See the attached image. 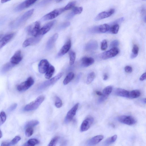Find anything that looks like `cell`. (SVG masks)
Masks as SVG:
<instances>
[{
    "label": "cell",
    "mask_w": 146,
    "mask_h": 146,
    "mask_svg": "<svg viewBox=\"0 0 146 146\" xmlns=\"http://www.w3.org/2000/svg\"><path fill=\"white\" fill-rule=\"evenodd\" d=\"M34 10L33 9L29 10L22 16L13 21L11 24L12 28H16L19 26L27 20L33 14Z\"/></svg>",
    "instance_id": "6da1fadb"
},
{
    "label": "cell",
    "mask_w": 146,
    "mask_h": 146,
    "mask_svg": "<svg viewBox=\"0 0 146 146\" xmlns=\"http://www.w3.org/2000/svg\"><path fill=\"white\" fill-rule=\"evenodd\" d=\"M45 97L42 95L38 96L35 100L27 105L24 108L25 111H30L36 109L43 102Z\"/></svg>",
    "instance_id": "7a4b0ae2"
},
{
    "label": "cell",
    "mask_w": 146,
    "mask_h": 146,
    "mask_svg": "<svg viewBox=\"0 0 146 146\" xmlns=\"http://www.w3.org/2000/svg\"><path fill=\"white\" fill-rule=\"evenodd\" d=\"M40 23L36 21L29 25L27 28V31L29 35L33 36H36L39 35L40 30Z\"/></svg>",
    "instance_id": "3957f363"
},
{
    "label": "cell",
    "mask_w": 146,
    "mask_h": 146,
    "mask_svg": "<svg viewBox=\"0 0 146 146\" xmlns=\"http://www.w3.org/2000/svg\"><path fill=\"white\" fill-rule=\"evenodd\" d=\"M62 75V73H58L54 77L43 83L38 87V89L39 90H42L53 84L58 80Z\"/></svg>",
    "instance_id": "277c9868"
},
{
    "label": "cell",
    "mask_w": 146,
    "mask_h": 146,
    "mask_svg": "<svg viewBox=\"0 0 146 146\" xmlns=\"http://www.w3.org/2000/svg\"><path fill=\"white\" fill-rule=\"evenodd\" d=\"M34 83L33 79L32 77H30L26 81L18 85L17 86V89L19 91L26 90L32 86Z\"/></svg>",
    "instance_id": "5b68a950"
},
{
    "label": "cell",
    "mask_w": 146,
    "mask_h": 146,
    "mask_svg": "<svg viewBox=\"0 0 146 146\" xmlns=\"http://www.w3.org/2000/svg\"><path fill=\"white\" fill-rule=\"evenodd\" d=\"M64 11L63 7L56 9L44 16L42 19L44 21L52 19L59 15Z\"/></svg>",
    "instance_id": "8992f818"
},
{
    "label": "cell",
    "mask_w": 146,
    "mask_h": 146,
    "mask_svg": "<svg viewBox=\"0 0 146 146\" xmlns=\"http://www.w3.org/2000/svg\"><path fill=\"white\" fill-rule=\"evenodd\" d=\"M119 52V50L116 47L111 48L110 50L102 53L101 58L103 60H107L115 56Z\"/></svg>",
    "instance_id": "52a82bcc"
},
{
    "label": "cell",
    "mask_w": 146,
    "mask_h": 146,
    "mask_svg": "<svg viewBox=\"0 0 146 146\" xmlns=\"http://www.w3.org/2000/svg\"><path fill=\"white\" fill-rule=\"evenodd\" d=\"M117 119L119 122L129 125H133L136 123L135 119L129 115H121L118 117Z\"/></svg>",
    "instance_id": "ba28073f"
},
{
    "label": "cell",
    "mask_w": 146,
    "mask_h": 146,
    "mask_svg": "<svg viewBox=\"0 0 146 146\" xmlns=\"http://www.w3.org/2000/svg\"><path fill=\"white\" fill-rule=\"evenodd\" d=\"M42 37V35H38L36 36L28 38L23 42V47H26L30 45H35L40 41Z\"/></svg>",
    "instance_id": "9c48e42d"
},
{
    "label": "cell",
    "mask_w": 146,
    "mask_h": 146,
    "mask_svg": "<svg viewBox=\"0 0 146 146\" xmlns=\"http://www.w3.org/2000/svg\"><path fill=\"white\" fill-rule=\"evenodd\" d=\"M79 104L78 103L76 104L68 112L64 120L65 122L66 123L69 122L72 120L74 116L76 115Z\"/></svg>",
    "instance_id": "30bf717a"
},
{
    "label": "cell",
    "mask_w": 146,
    "mask_h": 146,
    "mask_svg": "<svg viewBox=\"0 0 146 146\" xmlns=\"http://www.w3.org/2000/svg\"><path fill=\"white\" fill-rule=\"evenodd\" d=\"M93 118L91 117H89L86 118L82 123L80 131L81 132L86 131L88 130L91 127L94 122Z\"/></svg>",
    "instance_id": "8fae6325"
},
{
    "label": "cell",
    "mask_w": 146,
    "mask_h": 146,
    "mask_svg": "<svg viewBox=\"0 0 146 146\" xmlns=\"http://www.w3.org/2000/svg\"><path fill=\"white\" fill-rule=\"evenodd\" d=\"M37 0H26L17 5L15 9L16 12H19L28 8L35 3Z\"/></svg>",
    "instance_id": "7c38bea8"
},
{
    "label": "cell",
    "mask_w": 146,
    "mask_h": 146,
    "mask_svg": "<svg viewBox=\"0 0 146 146\" xmlns=\"http://www.w3.org/2000/svg\"><path fill=\"white\" fill-rule=\"evenodd\" d=\"M110 26L106 24H104L100 26L94 27L90 29L91 32L93 33H106L109 30Z\"/></svg>",
    "instance_id": "4fadbf2b"
},
{
    "label": "cell",
    "mask_w": 146,
    "mask_h": 146,
    "mask_svg": "<svg viewBox=\"0 0 146 146\" xmlns=\"http://www.w3.org/2000/svg\"><path fill=\"white\" fill-rule=\"evenodd\" d=\"M115 12V9H111L107 11L102 12L99 13L95 18L96 21H99L102 19L108 17L112 14Z\"/></svg>",
    "instance_id": "5bb4252c"
},
{
    "label": "cell",
    "mask_w": 146,
    "mask_h": 146,
    "mask_svg": "<svg viewBox=\"0 0 146 146\" xmlns=\"http://www.w3.org/2000/svg\"><path fill=\"white\" fill-rule=\"evenodd\" d=\"M71 41L68 40L62 47L57 55V57H60L67 53L71 48Z\"/></svg>",
    "instance_id": "9a60e30c"
},
{
    "label": "cell",
    "mask_w": 146,
    "mask_h": 146,
    "mask_svg": "<svg viewBox=\"0 0 146 146\" xmlns=\"http://www.w3.org/2000/svg\"><path fill=\"white\" fill-rule=\"evenodd\" d=\"M49 66V63L47 60L46 59L41 60L38 65V69L39 72L41 74L45 73Z\"/></svg>",
    "instance_id": "2e32d148"
},
{
    "label": "cell",
    "mask_w": 146,
    "mask_h": 146,
    "mask_svg": "<svg viewBox=\"0 0 146 146\" xmlns=\"http://www.w3.org/2000/svg\"><path fill=\"white\" fill-rule=\"evenodd\" d=\"M22 56L21 51L20 50L16 51L10 59V62L16 65L18 64L21 61Z\"/></svg>",
    "instance_id": "e0dca14e"
},
{
    "label": "cell",
    "mask_w": 146,
    "mask_h": 146,
    "mask_svg": "<svg viewBox=\"0 0 146 146\" xmlns=\"http://www.w3.org/2000/svg\"><path fill=\"white\" fill-rule=\"evenodd\" d=\"M56 22L55 20L51 21L44 25L40 29L39 35H43L47 33Z\"/></svg>",
    "instance_id": "ac0fdd59"
},
{
    "label": "cell",
    "mask_w": 146,
    "mask_h": 146,
    "mask_svg": "<svg viewBox=\"0 0 146 146\" xmlns=\"http://www.w3.org/2000/svg\"><path fill=\"white\" fill-rule=\"evenodd\" d=\"M14 33H11L3 36L0 40V49L9 42L14 36Z\"/></svg>",
    "instance_id": "d6986e66"
},
{
    "label": "cell",
    "mask_w": 146,
    "mask_h": 146,
    "mask_svg": "<svg viewBox=\"0 0 146 146\" xmlns=\"http://www.w3.org/2000/svg\"><path fill=\"white\" fill-rule=\"evenodd\" d=\"M104 138V137L102 135H98L88 140L87 142L88 145L93 146L96 145L100 142Z\"/></svg>",
    "instance_id": "ffe728a7"
},
{
    "label": "cell",
    "mask_w": 146,
    "mask_h": 146,
    "mask_svg": "<svg viewBox=\"0 0 146 146\" xmlns=\"http://www.w3.org/2000/svg\"><path fill=\"white\" fill-rule=\"evenodd\" d=\"M94 62V60L93 58L84 57L81 60V66L82 67H87L92 64Z\"/></svg>",
    "instance_id": "44dd1931"
},
{
    "label": "cell",
    "mask_w": 146,
    "mask_h": 146,
    "mask_svg": "<svg viewBox=\"0 0 146 146\" xmlns=\"http://www.w3.org/2000/svg\"><path fill=\"white\" fill-rule=\"evenodd\" d=\"M58 37V34L56 33L50 38L47 42L46 45V48L47 50H50L53 47Z\"/></svg>",
    "instance_id": "7402d4cb"
},
{
    "label": "cell",
    "mask_w": 146,
    "mask_h": 146,
    "mask_svg": "<svg viewBox=\"0 0 146 146\" xmlns=\"http://www.w3.org/2000/svg\"><path fill=\"white\" fill-rule=\"evenodd\" d=\"M129 93V91L121 88L116 89L114 92L115 94L117 96L128 98Z\"/></svg>",
    "instance_id": "603a6c76"
},
{
    "label": "cell",
    "mask_w": 146,
    "mask_h": 146,
    "mask_svg": "<svg viewBox=\"0 0 146 146\" xmlns=\"http://www.w3.org/2000/svg\"><path fill=\"white\" fill-rule=\"evenodd\" d=\"M82 11L83 8L82 7H75L72 11L66 16V18L68 19H70L72 18L75 15L81 13Z\"/></svg>",
    "instance_id": "cb8c5ba5"
},
{
    "label": "cell",
    "mask_w": 146,
    "mask_h": 146,
    "mask_svg": "<svg viewBox=\"0 0 146 146\" xmlns=\"http://www.w3.org/2000/svg\"><path fill=\"white\" fill-rule=\"evenodd\" d=\"M98 47L97 42L94 40L90 41L86 44L85 49L86 51L94 50L96 49Z\"/></svg>",
    "instance_id": "d4e9b609"
},
{
    "label": "cell",
    "mask_w": 146,
    "mask_h": 146,
    "mask_svg": "<svg viewBox=\"0 0 146 146\" xmlns=\"http://www.w3.org/2000/svg\"><path fill=\"white\" fill-rule=\"evenodd\" d=\"M15 65L11 62L6 63L3 66L1 69V72L3 73H5L13 68Z\"/></svg>",
    "instance_id": "484cf974"
},
{
    "label": "cell",
    "mask_w": 146,
    "mask_h": 146,
    "mask_svg": "<svg viewBox=\"0 0 146 146\" xmlns=\"http://www.w3.org/2000/svg\"><path fill=\"white\" fill-rule=\"evenodd\" d=\"M55 70L54 67L52 66H49L46 72L45 77L46 79H50L52 76Z\"/></svg>",
    "instance_id": "4316f807"
},
{
    "label": "cell",
    "mask_w": 146,
    "mask_h": 146,
    "mask_svg": "<svg viewBox=\"0 0 146 146\" xmlns=\"http://www.w3.org/2000/svg\"><path fill=\"white\" fill-rule=\"evenodd\" d=\"M74 76V74L73 72H71L69 73L63 81V83L64 85H66L69 83L72 80Z\"/></svg>",
    "instance_id": "83f0119b"
},
{
    "label": "cell",
    "mask_w": 146,
    "mask_h": 146,
    "mask_svg": "<svg viewBox=\"0 0 146 146\" xmlns=\"http://www.w3.org/2000/svg\"><path fill=\"white\" fill-rule=\"evenodd\" d=\"M139 50V48L137 45L134 44L133 47L130 58L133 59L136 58L137 56Z\"/></svg>",
    "instance_id": "f1b7e54d"
},
{
    "label": "cell",
    "mask_w": 146,
    "mask_h": 146,
    "mask_svg": "<svg viewBox=\"0 0 146 146\" xmlns=\"http://www.w3.org/2000/svg\"><path fill=\"white\" fill-rule=\"evenodd\" d=\"M117 138V135H114L107 139L104 141V144L105 145H109L115 142Z\"/></svg>",
    "instance_id": "f546056e"
},
{
    "label": "cell",
    "mask_w": 146,
    "mask_h": 146,
    "mask_svg": "<svg viewBox=\"0 0 146 146\" xmlns=\"http://www.w3.org/2000/svg\"><path fill=\"white\" fill-rule=\"evenodd\" d=\"M141 93L138 90H134L129 92V98H135L139 97Z\"/></svg>",
    "instance_id": "4dcf8cb0"
},
{
    "label": "cell",
    "mask_w": 146,
    "mask_h": 146,
    "mask_svg": "<svg viewBox=\"0 0 146 146\" xmlns=\"http://www.w3.org/2000/svg\"><path fill=\"white\" fill-rule=\"evenodd\" d=\"M112 89V87L111 86H109L106 87L103 90L102 93L103 95L108 97L111 92Z\"/></svg>",
    "instance_id": "1f68e13d"
},
{
    "label": "cell",
    "mask_w": 146,
    "mask_h": 146,
    "mask_svg": "<svg viewBox=\"0 0 146 146\" xmlns=\"http://www.w3.org/2000/svg\"><path fill=\"white\" fill-rule=\"evenodd\" d=\"M95 77V74L94 72H92L90 73L88 76L86 83L88 84H90L94 80Z\"/></svg>",
    "instance_id": "d6a6232c"
},
{
    "label": "cell",
    "mask_w": 146,
    "mask_h": 146,
    "mask_svg": "<svg viewBox=\"0 0 146 146\" xmlns=\"http://www.w3.org/2000/svg\"><path fill=\"white\" fill-rule=\"evenodd\" d=\"M39 122L37 120H31L28 122L25 125L26 128L29 127H33L35 126L38 125Z\"/></svg>",
    "instance_id": "836d02e7"
},
{
    "label": "cell",
    "mask_w": 146,
    "mask_h": 146,
    "mask_svg": "<svg viewBox=\"0 0 146 146\" xmlns=\"http://www.w3.org/2000/svg\"><path fill=\"white\" fill-rule=\"evenodd\" d=\"M119 29V26L118 24H115L110 28V31L113 34H116L118 32Z\"/></svg>",
    "instance_id": "e575fe53"
},
{
    "label": "cell",
    "mask_w": 146,
    "mask_h": 146,
    "mask_svg": "<svg viewBox=\"0 0 146 146\" xmlns=\"http://www.w3.org/2000/svg\"><path fill=\"white\" fill-rule=\"evenodd\" d=\"M38 143L39 141L37 139H31L28 140L25 145L33 146L38 144Z\"/></svg>",
    "instance_id": "d590c367"
},
{
    "label": "cell",
    "mask_w": 146,
    "mask_h": 146,
    "mask_svg": "<svg viewBox=\"0 0 146 146\" xmlns=\"http://www.w3.org/2000/svg\"><path fill=\"white\" fill-rule=\"evenodd\" d=\"M76 53L73 51H71L69 53L70 64L71 65H73L74 62L76 58Z\"/></svg>",
    "instance_id": "8d00e7d4"
},
{
    "label": "cell",
    "mask_w": 146,
    "mask_h": 146,
    "mask_svg": "<svg viewBox=\"0 0 146 146\" xmlns=\"http://www.w3.org/2000/svg\"><path fill=\"white\" fill-rule=\"evenodd\" d=\"M54 105L55 106L58 108H61L62 105V100L57 96H56L55 97Z\"/></svg>",
    "instance_id": "74e56055"
},
{
    "label": "cell",
    "mask_w": 146,
    "mask_h": 146,
    "mask_svg": "<svg viewBox=\"0 0 146 146\" xmlns=\"http://www.w3.org/2000/svg\"><path fill=\"white\" fill-rule=\"evenodd\" d=\"M33 127H29L26 128L25 132L26 136L28 137L31 136L33 133Z\"/></svg>",
    "instance_id": "f35d334b"
},
{
    "label": "cell",
    "mask_w": 146,
    "mask_h": 146,
    "mask_svg": "<svg viewBox=\"0 0 146 146\" xmlns=\"http://www.w3.org/2000/svg\"><path fill=\"white\" fill-rule=\"evenodd\" d=\"M6 119V115L5 113L1 111L0 113V125L3 124Z\"/></svg>",
    "instance_id": "ab89813d"
},
{
    "label": "cell",
    "mask_w": 146,
    "mask_h": 146,
    "mask_svg": "<svg viewBox=\"0 0 146 146\" xmlns=\"http://www.w3.org/2000/svg\"><path fill=\"white\" fill-rule=\"evenodd\" d=\"M76 2L72 1L69 3L65 7H63L65 11L70 10L74 7L75 5Z\"/></svg>",
    "instance_id": "60d3db41"
},
{
    "label": "cell",
    "mask_w": 146,
    "mask_h": 146,
    "mask_svg": "<svg viewBox=\"0 0 146 146\" xmlns=\"http://www.w3.org/2000/svg\"><path fill=\"white\" fill-rule=\"evenodd\" d=\"M70 23L68 22L63 23L60 25L57 28V30H60L64 29L69 26Z\"/></svg>",
    "instance_id": "b9f144b4"
},
{
    "label": "cell",
    "mask_w": 146,
    "mask_h": 146,
    "mask_svg": "<svg viewBox=\"0 0 146 146\" xmlns=\"http://www.w3.org/2000/svg\"><path fill=\"white\" fill-rule=\"evenodd\" d=\"M59 138V137L58 136L55 137L52 139L48 145L49 146H55Z\"/></svg>",
    "instance_id": "7bdbcfd3"
},
{
    "label": "cell",
    "mask_w": 146,
    "mask_h": 146,
    "mask_svg": "<svg viewBox=\"0 0 146 146\" xmlns=\"http://www.w3.org/2000/svg\"><path fill=\"white\" fill-rule=\"evenodd\" d=\"M21 139V137L18 136H15L10 142V145H14L16 144Z\"/></svg>",
    "instance_id": "ee69618b"
},
{
    "label": "cell",
    "mask_w": 146,
    "mask_h": 146,
    "mask_svg": "<svg viewBox=\"0 0 146 146\" xmlns=\"http://www.w3.org/2000/svg\"><path fill=\"white\" fill-rule=\"evenodd\" d=\"M107 40L104 39L101 42V49L103 50H106L107 48Z\"/></svg>",
    "instance_id": "f6af8a7d"
},
{
    "label": "cell",
    "mask_w": 146,
    "mask_h": 146,
    "mask_svg": "<svg viewBox=\"0 0 146 146\" xmlns=\"http://www.w3.org/2000/svg\"><path fill=\"white\" fill-rule=\"evenodd\" d=\"M119 44V42L117 40H114L112 41L110 45V47L111 48L116 47Z\"/></svg>",
    "instance_id": "bcb514c9"
},
{
    "label": "cell",
    "mask_w": 146,
    "mask_h": 146,
    "mask_svg": "<svg viewBox=\"0 0 146 146\" xmlns=\"http://www.w3.org/2000/svg\"><path fill=\"white\" fill-rule=\"evenodd\" d=\"M125 72L128 73H131L132 71V68L129 66H127L124 68Z\"/></svg>",
    "instance_id": "7dc6e473"
},
{
    "label": "cell",
    "mask_w": 146,
    "mask_h": 146,
    "mask_svg": "<svg viewBox=\"0 0 146 146\" xmlns=\"http://www.w3.org/2000/svg\"><path fill=\"white\" fill-rule=\"evenodd\" d=\"M124 20V19L123 17L121 18L113 21L112 23V24H117L118 23H121L123 22Z\"/></svg>",
    "instance_id": "c3c4849f"
},
{
    "label": "cell",
    "mask_w": 146,
    "mask_h": 146,
    "mask_svg": "<svg viewBox=\"0 0 146 146\" xmlns=\"http://www.w3.org/2000/svg\"><path fill=\"white\" fill-rule=\"evenodd\" d=\"M17 104L16 103H14L9 108L8 110L9 111H11L15 110L17 106Z\"/></svg>",
    "instance_id": "681fc988"
},
{
    "label": "cell",
    "mask_w": 146,
    "mask_h": 146,
    "mask_svg": "<svg viewBox=\"0 0 146 146\" xmlns=\"http://www.w3.org/2000/svg\"><path fill=\"white\" fill-rule=\"evenodd\" d=\"M100 96V97L99 98L98 100V102L99 103H100L102 102H103L107 98V97L104 96V95H103V94Z\"/></svg>",
    "instance_id": "f907efd6"
},
{
    "label": "cell",
    "mask_w": 146,
    "mask_h": 146,
    "mask_svg": "<svg viewBox=\"0 0 146 146\" xmlns=\"http://www.w3.org/2000/svg\"><path fill=\"white\" fill-rule=\"evenodd\" d=\"M52 0H43L38 4L39 6H43Z\"/></svg>",
    "instance_id": "816d5d0a"
},
{
    "label": "cell",
    "mask_w": 146,
    "mask_h": 146,
    "mask_svg": "<svg viewBox=\"0 0 146 146\" xmlns=\"http://www.w3.org/2000/svg\"><path fill=\"white\" fill-rule=\"evenodd\" d=\"M146 73L145 72L141 75L139 78V80L140 81H143L146 79Z\"/></svg>",
    "instance_id": "f5cc1de1"
},
{
    "label": "cell",
    "mask_w": 146,
    "mask_h": 146,
    "mask_svg": "<svg viewBox=\"0 0 146 146\" xmlns=\"http://www.w3.org/2000/svg\"><path fill=\"white\" fill-rule=\"evenodd\" d=\"M1 146H10V142H3L1 143Z\"/></svg>",
    "instance_id": "db71d44e"
},
{
    "label": "cell",
    "mask_w": 146,
    "mask_h": 146,
    "mask_svg": "<svg viewBox=\"0 0 146 146\" xmlns=\"http://www.w3.org/2000/svg\"><path fill=\"white\" fill-rule=\"evenodd\" d=\"M108 76L106 74H105L103 76V80H106L108 79Z\"/></svg>",
    "instance_id": "11a10c76"
},
{
    "label": "cell",
    "mask_w": 146,
    "mask_h": 146,
    "mask_svg": "<svg viewBox=\"0 0 146 146\" xmlns=\"http://www.w3.org/2000/svg\"><path fill=\"white\" fill-rule=\"evenodd\" d=\"M96 94L98 96H101L103 95V93L99 91H97L96 92Z\"/></svg>",
    "instance_id": "9f6ffc18"
},
{
    "label": "cell",
    "mask_w": 146,
    "mask_h": 146,
    "mask_svg": "<svg viewBox=\"0 0 146 146\" xmlns=\"http://www.w3.org/2000/svg\"><path fill=\"white\" fill-rule=\"evenodd\" d=\"M11 0H1V2L2 3H4L7 2L9 1H10Z\"/></svg>",
    "instance_id": "6f0895ef"
},
{
    "label": "cell",
    "mask_w": 146,
    "mask_h": 146,
    "mask_svg": "<svg viewBox=\"0 0 146 146\" xmlns=\"http://www.w3.org/2000/svg\"><path fill=\"white\" fill-rule=\"evenodd\" d=\"M141 101L144 104L146 103V99L145 98L142 99Z\"/></svg>",
    "instance_id": "680465c9"
},
{
    "label": "cell",
    "mask_w": 146,
    "mask_h": 146,
    "mask_svg": "<svg viewBox=\"0 0 146 146\" xmlns=\"http://www.w3.org/2000/svg\"><path fill=\"white\" fill-rule=\"evenodd\" d=\"M2 133L1 131L0 130V139L2 137Z\"/></svg>",
    "instance_id": "91938a15"
},
{
    "label": "cell",
    "mask_w": 146,
    "mask_h": 146,
    "mask_svg": "<svg viewBox=\"0 0 146 146\" xmlns=\"http://www.w3.org/2000/svg\"><path fill=\"white\" fill-rule=\"evenodd\" d=\"M3 36V35L2 34H0V39L2 38Z\"/></svg>",
    "instance_id": "94428289"
},
{
    "label": "cell",
    "mask_w": 146,
    "mask_h": 146,
    "mask_svg": "<svg viewBox=\"0 0 146 146\" xmlns=\"http://www.w3.org/2000/svg\"><path fill=\"white\" fill-rule=\"evenodd\" d=\"M143 1H145L146 0H143Z\"/></svg>",
    "instance_id": "6125c7cd"
}]
</instances>
